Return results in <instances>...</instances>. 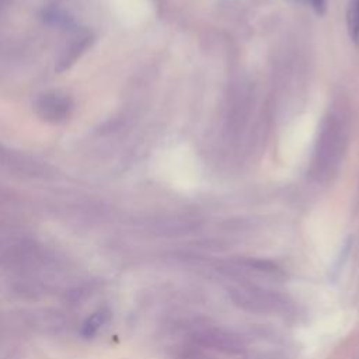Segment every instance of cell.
<instances>
[{"label":"cell","instance_id":"1","mask_svg":"<svg viewBox=\"0 0 359 359\" xmlns=\"http://www.w3.org/2000/svg\"><path fill=\"white\" fill-rule=\"evenodd\" d=\"M72 109V100L67 94L60 91H50L42 94L36 101L38 115L48 122H60L67 118Z\"/></svg>","mask_w":359,"mask_h":359},{"label":"cell","instance_id":"4","mask_svg":"<svg viewBox=\"0 0 359 359\" xmlns=\"http://www.w3.org/2000/svg\"><path fill=\"white\" fill-rule=\"evenodd\" d=\"M105 320V314L102 311H98V313H94L93 316H90L87 318V321L84 323V327H83V334L86 337H90L93 334L97 332V330L101 327V324L104 323Z\"/></svg>","mask_w":359,"mask_h":359},{"label":"cell","instance_id":"5","mask_svg":"<svg viewBox=\"0 0 359 359\" xmlns=\"http://www.w3.org/2000/svg\"><path fill=\"white\" fill-rule=\"evenodd\" d=\"M306 1L307 4H310L317 13H323L324 8H325V4H327V0H303Z\"/></svg>","mask_w":359,"mask_h":359},{"label":"cell","instance_id":"2","mask_svg":"<svg viewBox=\"0 0 359 359\" xmlns=\"http://www.w3.org/2000/svg\"><path fill=\"white\" fill-rule=\"evenodd\" d=\"M93 42V35L88 31H80L76 32L70 41L66 43L65 49L62 50L59 59H57V66L56 72H63L69 69L80 56L81 53L91 45Z\"/></svg>","mask_w":359,"mask_h":359},{"label":"cell","instance_id":"3","mask_svg":"<svg viewBox=\"0 0 359 359\" xmlns=\"http://www.w3.org/2000/svg\"><path fill=\"white\" fill-rule=\"evenodd\" d=\"M348 29L352 41L359 46V0H352L348 10Z\"/></svg>","mask_w":359,"mask_h":359}]
</instances>
